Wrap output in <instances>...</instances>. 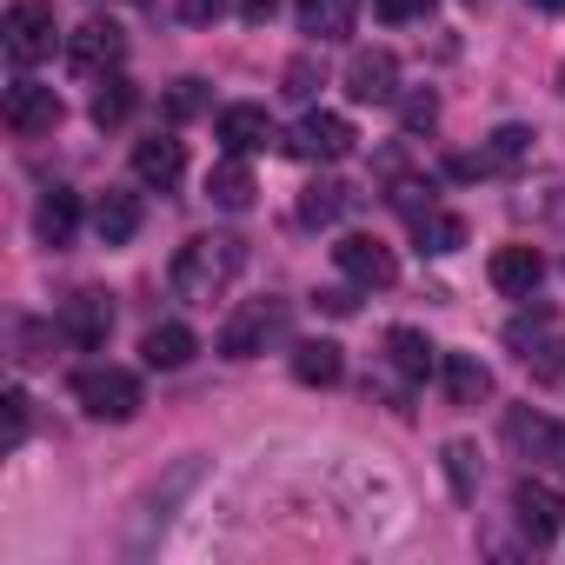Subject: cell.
I'll list each match as a JSON object with an SVG mask.
<instances>
[{
  "label": "cell",
  "instance_id": "cell-1",
  "mask_svg": "<svg viewBox=\"0 0 565 565\" xmlns=\"http://www.w3.org/2000/svg\"><path fill=\"white\" fill-rule=\"evenodd\" d=\"M239 266H246V246L233 239V233H200V239H186L180 253H173V294L186 300V307H213L233 279H239Z\"/></svg>",
  "mask_w": 565,
  "mask_h": 565
},
{
  "label": "cell",
  "instance_id": "cell-2",
  "mask_svg": "<svg viewBox=\"0 0 565 565\" xmlns=\"http://www.w3.org/2000/svg\"><path fill=\"white\" fill-rule=\"evenodd\" d=\"M0 34H8L14 67H41V61L61 47V14H54V0H14L8 21H0Z\"/></svg>",
  "mask_w": 565,
  "mask_h": 565
},
{
  "label": "cell",
  "instance_id": "cell-3",
  "mask_svg": "<svg viewBox=\"0 0 565 565\" xmlns=\"http://www.w3.org/2000/svg\"><path fill=\"white\" fill-rule=\"evenodd\" d=\"M74 399H81L94 419L127 426V419L140 413V380H134L127 366H81V373H74Z\"/></svg>",
  "mask_w": 565,
  "mask_h": 565
},
{
  "label": "cell",
  "instance_id": "cell-4",
  "mask_svg": "<svg viewBox=\"0 0 565 565\" xmlns=\"http://www.w3.org/2000/svg\"><path fill=\"white\" fill-rule=\"evenodd\" d=\"M279 333H287V307H279V300H246V307L220 327V353H226V360H259Z\"/></svg>",
  "mask_w": 565,
  "mask_h": 565
},
{
  "label": "cell",
  "instance_id": "cell-5",
  "mask_svg": "<svg viewBox=\"0 0 565 565\" xmlns=\"http://www.w3.org/2000/svg\"><path fill=\"white\" fill-rule=\"evenodd\" d=\"M120 61H127V34H120V21H87V28H74L67 34V67L81 74V81H107V74H120Z\"/></svg>",
  "mask_w": 565,
  "mask_h": 565
},
{
  "label": "cell",
  "instance_id": "cell-6",
  "mask_svg": "<svg viewBox=\"0 0 565 565\" xmlns=\"http://www.w3.org/2000/svg\"><path fill=\"white\" fill-rule=\"evenodd\" d=\"M333 259H340V273L353 279L360 294H386L393 279H399V259H393V246H386V239H373V233H347V239L333 246Z\"/></svg>",
  "mask_w": 565,
  "mask_h": 565
},
{
  "label": "cell",
  "instance_id": "cell-7",
  "mask_svg": "<svg viewBox=\"0 0 565 565\" xmlns=\"http://www.w3.org/2000/svg\"><path fill=\"white\" fill-rule=\"evenodd\" d=\"M353 120H340V114H307L294 134H287V153L294 160H307V167H333V160H347L353 153Z\"/></svg>",
  "mask_w": 565,
  "mask_h": 565
},
{
  "label": "cell",
  "instance_id": "cell-8",
  "mask_svg": "<svg viewBox=\"0 0 565 565\" xmlns=\"http://www.w3.org/2000/svg\"><path fill=\"white\" fill-rule=\"evenodd\" d=\"M505 446L519 459H532V466H558L565 472V426L545 419V413H532V406H512L505 413Z\"/></svg>",
  "mask_w": 565,
  "mask_h": 565
},
{
  "label": "cell",
  "instance_id": "cell-9",
  "mask_svg": "<svg viewBox=\"0 0 565 565\" xmlns=\"http://www.w3.org/2000/svg\"><path fill=\"white\" fill-rule=\"evenodd\" d=\"M61 120H67V107H61L54 87H41V81H14L8 87V127H14V140H47Z\"/></svg>",
  "mask_w": 565,
  "mask_h": 565
},
{
  "label": "cell",
  "instance_id": "cell-10",
  "mask_svg": "<svg viewBox=\"0 0 565 565\" xmlns=\"http://www.w3.org/2000/svg\"><path fill=\"white\" fill-rule=\"evenodd\" d=\"M512 519H519V532H525L532 545H552V539L565 532V499H558V486L519 479V486H512Z\"/></svg>",
  "mask_w": 565,
  "mask_h": 565
},
{
  "label": "cell",
  "instance_id": "cell-11",
  "mask_svg": "<svg viewBox=\"0 0 565 565\" xmlns=\"http://www.w3.org/2000/svg\"><path fill=\"white\" fill-rule=\"evenodd\" d=\"M61 333H67V347L100 353V347H107V333H114V300H107L100 287H81V294L61 307Z\"/></svg>",
  "mask_w": 565,
  "mask_h": 565
},
{
  "label": "cell",
  "instance_id": "cell-12",
  "mask_svg": "<svg viewBox=\"0 0 565 565\" xmlns=\"http://www.w3.org/2000/svg\"><path fill=\"white\" fill-rule=\"evenodd\" d=\"M347 94H353L360 107H386V100H399V61H393L386 47H360V54L347 61Z\"/></svg>",
  "mask_w": 565,
  "mask_h": 565
},
{
  "label": "cell",
  "instance_id": "cell-13",
  "mask_svg": "<svg viewBox=\"0 0 565 565\" xmlns=\"http://www.w3.org/2000/svg\"><path fill=\"white\" fill-rule=\"evenodd\" d=\"M180 173H186V147H180L173 134H153V140H140V147H134V180H140V186L173 193V186H180Z\"/></svg>",
  "mask_w": 565,
  "mask_h": 565
},
{
  "label": "cell",
  "instance_id": "cell-14",
  "mask_svg": "<svg viewBox=\"0 0 565 565\" xmlns=\"http://www.w3.org/2000/svg\"><path fill=\"white\" fill-rule=\"evenodd\" d=\"M539 279H545V253H539V246H499V253H492V287H499L505 300H532Z\"/></svg>",
  "mask_w": 565,
  "mask_h": 565
},
{
  "label": "cell",
  "instance_id": "cell-15",
  "mask_svg": "<svg viewBox=\"0 0 565 565\" xmlns=\"http://www.w3.org/2000/svg\"><path fill=\"white\" fill-rule=\"evenodd\" d=\"M294 21H300V34H313L327 47V41H347L353 34L360 0H294Z\"/></svg>",
  "mask_w": 565,
  "mask_h": 565
},
{
  "label": "cell",
  "instance_id": "cell-16",
  "mask_svg": "<svg viewBox=\"0 0 565 565\" xmlns=\"http://www.w3.org/2000/svg\"><path fill=\"white\" fill-rule=\"evenodd\" d=\"M140 193H120V186H107L100 200H94V233H100V246H127L134 233H140Z\"/></svg>",
  "mask_w": 565,
  "mask_h": 565
},
{
  "label": "cell",
  "instance_id": "cell-17",
  "mask_svg": "<svg viewBox=\"0 0 565 565\" xmlns=\"http://www.w3.org/2000/svg\"><path fill=\"white\" fill-rule=\"evenodd\" d=\"M213 134H220V147H226V153H239V160H246V153H259V147L273 140V120H266V107H246V100H239V107H226V114H220V127H213Z\"/></svg>",
  "mask_w": 565,
  "mask_h": 565
},
{
  "label": "cell",
  "instance_id": "cell-18",
  "mask_svg": "<svg viewBox=\"0 0 565 565\" xmlns=\"http://www.w3.org/2000/svg\"><path fill=\"white\" fill-rule=\"evenodd\" d=\"M193 353H200V340H193V327H180V320L147 327V340H140V360H147L153 373H180Z\"/></svg>",
  "mask_w": 565,
  "mask_h": 565
},
{
  "label": "cell",
  "instance_id": "cell-19",
  "mask_svg": "<svg viewBox=\"0 0 565 565\" xmlns=\"http://www.w3.org/2000/svg\"><path fill=\"white\" fill-rule=\"evenodd\" d=\"M34 233H41L47 246H74V233H81V200H74L67 186L41 193V206H34Z\"/></svg>",
  "mask_w": 565,
  "mask_h": 565
},
{
  "label": "cell",
  "instance_id": "cell-20",
  "mask_svg": "<svg viewBox=\"0 0 565 565\" xmlns=\"http://www.w3.org/2000/svg\"><path fill=\"white\" fill-rule=\"evenodd\" d=\"M386 353H393L399 380H433V373H439V347H433L419 327H393V333H386Z\"/></svg>",
  "mask_w": 565,
  "mask_h": 565
},
{
  "label": "cell",
  "instance_id": "cell-21",
  "mask_svg": "<svg viewBox=\"0 0 565 565\" xmlns=\"http://www.w3.org/2000/svg\"><path fill=\"white\" fill-rule=\"evenodd\" d=\"M294 380L300 386H340L347 380V353L333 340H300L294 347Z\"/></svg>",
  "mask_w": 565,
  "mask_h": 565
},
{
  "label": "cell",
  "instance_id": "cell-22",
  "mask_svg": "<svg viewBox=\"0 0 565 565\" xmlns=\"http://www.w3.org/2000/svg\"><path fill=\"white\" fill-rule=\"evenodd\" d=\"M439 380H446V399H452V406L492 399V373H486L472 353H446V360H439Z\"/></svg>",
  "mask_w": 565,
  "mask_h": 565
},
{
  "label": "cell",
  "instance_id": "cell-23",
  "mask_svg": "<svg viewBox=\"0 0 565 565\" xmlns=\"http://www.w3.org/2000/svg\"><path fill=\"white\" fill-rule=\"evenodd\" d=\"M206 200H213V206H226V213H246V206H253V173H246V160H239V153H226V160L206 173Z\"/></svg>",
  "mask_w": 565,
  "mask_h": 565
},
{
  "label": "cell",
  "instance_id": "cell-24",
  "mask_svg": "<svg viewBox=\"0 0 565 565\" xmlns=\"http://www.w3.org/2000/svg\"><path fill=\"white\" fill-rule=\"evenodd\" d=\"M413 239H419V253L446 259V253H459V246H466V220L433 206V213H419V220H413Z\"/></svg>",
  "mask_w": 565,
  "mask_h": 565
},
{
  "label": "cell",
  "instance_id": "cell-25",
  "mask_svg": "<svg viewBox=\"0 0 565 565\" xmlns=\"http://www.w3.org/2000/svg\"><path fill=\"white\" fill-rule=\"evenodd\" d=\"M140 107V87L127 81V74H107V87L94 94V127L100 134H114V127H127V114Z\"/></svg>",
  "mask_w": 565,
  "mask_h": 565
},
{
  "label": "cell",
  "instance_id": "cell-26",
  "mask_svg": "<svg viewBox=\"0 0 565 565\" xmlns=\"http://www.w3.org/2000/svg\"><path fill=\"white\" fill-rule=\"evenodd\" d=\"M347 206H353V186H340V180H313V186L300 193V220H307V226H333Z\"/></svg>",
  "mask_w": 565,
  "mask_h": 565
},
{
  "label": "cell",
  "instance_id": "cell-27",
  "mask_svg": "<svg viewBox=\"0 0 565 565\" xmlns=\"http://www.w3.org/2000/svg\"><path fill=\"white\" fill-rule=\"evenodd\" d=\"M61 340H67L61 327L21 320V327H14V347H21V353H14V360H21V366H54V347H61Z\"/></svg>",
  "mask_w": 565,
  "mask_h": 565
},
{
  "label": "cell",
  "instance_id": "cell-28",
  "mask_svg": "<svg viewBox=\"0 0 565 565\" xmlns=\"http://www.w3.org/2000/svg\"><path fill=\"white\" fill-rule=\"evenodd\" d=\"M446 479H452V499H472L479 492V446L472 439H452L446 446Z\"/></svg>",
  "mask_w": 565,
  "mask_h": 565
},
{
  "label": "cell",
  "instance_id": "cell-29",
  "mask_svg": "<svg viewBox=\"0 0 565 565\" xmlns=\"http://www.w3.org/2000/svg\"><path fill=\"white\" fill-rule=\"evenodd\" d=\"M525 366H532V380H545V386H565V333L552 327L532 353H525Z\"/></svg>",
  "mask_w": 565,
  "mask_h": 565
},
{
  "label": "cell",
  "instance_id": "cell-30",
  "mask_svg": "<svg viewBox=\"0 0 565 565\" xmlns=\"http://www.w3.org/2000/svg\"><path fill=\"white\" fill-rule=\"evenodd\" d=\"M552 327H558V320H552V313H545V307H539V313H519V320H512V327H505V347H512V353H519V360H525V353H532V347H539V340H545V333H552Z\"/></svg>",
  "mask_w": 565,
  "mask_h": 565
},
{
  "label": "cell",
  "instance_id": "cell-31",
  "mask_svg": "<svg viewBox=\"0 0 565 565\" xmlns=\"http://www.w3.org/2000/svg\"><path fill=\"white\" fill-rule=\"evenodd\" d=\"M386 200H393L406 220H419V213H433V180H393Z\"/></svg>",
  "mask_w": 565,
  "mask_h": 565
},
{
  "label": "cell",
  "instance_id": "cell-32",
  "mask_svg": "<svg viewBox=\"0 0 565 565\" xmlns=\"http://www.w3.org/2000/svg\"><path fill=\"white\" fill-rule=\"evenodd\" d=\"M486 153H492V160H499V167H519V160H525V153H532V127H499V134H492V147H486Z\"/></svg>",
  "mask_w": 565,
  "mask_h": 565
},
{
  "label": "cell",
  "instance_id": "cell-33",
  "mask_svg": "<svg viewBox=\"0 0 565 565\" xmlns=\"http://www.w3.org/2000/svg\"><path fill=\"white\" fill-rule=\"evenodd\" d=\"M206 107V81H173V94H167V120H193Z\"/></svg>",
  "mask_w": 565,
  "mask_h": 565
},
{
  "label": "cell",
  "instance_id": "cell-34",
  "mask_svg": "<svg viewBox=\"0 0 565 565\" xmlns=\"http://www.w3.org/2000/svg\"><path fill=\"white\" fill-rule=\"evenodd\" d=\"M399 120H406V134H433L439 127V100L433 94H406L399 100Z\"/></svg>",
  "mask_w": 565,
  "mask_h": 565
},
{
  "label": "cell",
  "instance_id": "cell-35",
  "mask_svg": "<svg viewBox=\"0 0 565 565\" xmlns=\"http://www.w3.org/2000/svg\"><path fill=\"white\" fill-rule=\"evenodd\" d=\"M373 14H380L386 28H406V21H426V14H433V0H373Z\"/></svg>",
  "mask_w": 565,
  "mask_h": 565
},
{
  "label": "cell",
  "instance_id": "cell-36",
  "mask_svg": "<svg viewBox=\"0 0 565 565\" xmlns=\"http://www.w3.org/2000/svg\"><path fill=\"white\" fill-rule=\"evenodd\" d=\"M0 406H8V452L28 439V413H34V399L21 393V386H8V399H0Z\"/></svg>",
  "mask_w": 565,
  "mask_h": 565
},
{
  "label": "cell",
  "instance_id": "cell-37",
  "mask_svg": "<svg viewBox=\"0 0 565 565\" xmlns=\"http://www.w3.org/2000/svg\"><path fill=\"white\" fill-rule=\"evenodd\" d=\"M313 87H320V67L300 54V61L287 67V87H279V94H287V100H313Z\"/></svg>",
  "mask_w": 565,
  "mask_h": 565
},
{
  "label": "cell",
  "instance_id": "cell-38",
  "mask_svg": "<svg viewBox=\"0 0 565 565\" xmlns=\"http://www.w3.org/2000/svg\"><path fill=\"white\" fill-rule=\"evenodd\" d=\"M173 8H180L186 28H213V21L226 14V0H173Z\"/></svg>",
  "mask_w": 565,
  "mask_h": 565
},
{
  "label": "cell",
  "instance_id": "cell-39",
  "mask_svg": "<svg viewBox=\"0 0 565 565\" xmlns=\"http://www.w3.org/2000/svg\"><path fill=\"white\" fill-rule=\"evenodd\" d=\"M273 14H279V0H239V21L246 28H266Z\"/></svg>",
  "mask_w": 565,
  "mask_h": 565
},
{
  "label": "cell",
  "instance_id": "cell-40",
  "mask_svg": "<svg viewBox=\"0 0 565 565\" xmlns=\"http://www.w3.org/2000/svg\"><path fill=\"white\" fill-rule=\"evenodd\" d=\"M320 307H327V313H353L360 300H353V287H333V294H320Z\"/></svg>",
  "mask_w": 565,
  "mask_h": 565
},
{
  "label": "cell",
  "instance_id": "cell-41",
  "mask_svg": "<svg viewBox=\"0 0 565 565\" xmlns=\"http://www.w3.org/2000/svg\"><path fill=\"white\" fill-rule=\"evenodd\" d=\"M532 8H539V14H565V0H532Z\"/></svg>",
  "mask_w": 565,
  "mask_h": 565
}]
</instances>
